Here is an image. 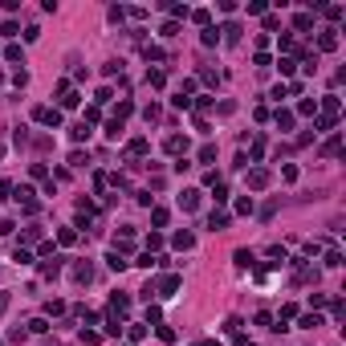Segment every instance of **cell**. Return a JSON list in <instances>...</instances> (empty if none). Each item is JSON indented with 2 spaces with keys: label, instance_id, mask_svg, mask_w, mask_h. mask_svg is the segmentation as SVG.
<instances>
[{
  "label": "cell",
  "instance_id": "33",
  "mask_svg": "<svg viewBox=\"0 0 346 346\" xmlns=\"http://www.w3.org/2000/svg\"><path fill=\"white\" fill-rule=\"evenodd\" d=\"M163 8H167V13H171V17H188V13H192V8H188V4H163Z\"/></svg>",
  "mask_w": 346,
  "mask_h": 346
},
{
  "label": "cell",
  "instance_id": "16",
  "mask_svg": "<svg viewBox=\"0 0 346 346\" xmlns=\"http://www.w3.org/2000/svg\"><path fill=\"white\" fill-rule=\"evenodd\" d=\"M167 220H171L167 208H155V212H151V224H155V228H167Z\"/></svg>",
  "mask_w": 346,
  "mask_h": 346
},
{
  "label": "cell",
  "instance_id": "28",
  "mask_svg": "<svg viewBox=\"0 0 346 346\" xmlns=\"http://www.w3.org/2000/svg\"><path fill=\"white\" fill-rule=\"evenodd\" d=\"M212 159H216V147L204 143V147H200V163H212Z\"/></svg>",
  "mask_w": 346,
  "mask_h": 346
},
{
  "label": "cell",
  "instance_id": "43",
  "mask_svg": "<svg viewBox=\"0 0 346 346\" xmlns=\"http://www.w3.org/2000/svg\"><path fill=\"white\" fill-rule=\"evenodd\" d=\"M0 82H4V74H0Z\"/></svg>",
  "mask_w": 346,
  "mask_h": 346
},
{
  "label": "cell",
  "instance_id": "26",
  "mask_svg": "<svg viewBox=\"0 0 346 346\" xmlns=\"http://www.w3.org/2000/svg\"><path fill=\"white\" fill-rule=\"evenodd\" d=\"M334 122H338V118H330V114H322V118L314 122V126H318V131H314V135H322V131H334Z\"/></svg>",
  "mask_w": 346,
  "mask_h": 346
},
{
  "label": "cell",
  "instance_id": "35",
  "mask_svg": "<svg viewBox=\"0 0 346 346\" xmlns=\"http://www.w3.org/2000/svg\"><path fill=\"white\" fill-rule=\"evenodd\" d=\"M338 265H342V252L330 249V252H326V269H338Z\"/></svg>",
  "mask_w": 346,
  "mask_h": 346
},
{
  "label": "cell",
  "instance_id": "44",
  "mask_svg": "<svg viewBox=\"0 0 346 346\" xmlns=\"http://www.w3.org/2000/svg\"><path fill=\"white\" fill-rule=\"evenodd\" d=\"M0 155H4V147H0Z\"/></svg>",
  "mask_w": 346,
  "mask_h": 346
},
{
  "label": "cell",
  "instance_id": "5",
  "mask_svg": "<svg viewBox=\"0 0 346 346\" xmlns=\"http://www.w3.org/2000/svg\"><path fill=\"white\" fill-rule=\"evenodd\" d=\"M163 147H167V155H188V138H183V135H171Z\"/></svg>",
  "mask_w": 346,
  "mask_h": 346
},
{
  "label": "cell",
  "instance_id": "12",
  "mask_svg": "<svg viewBox=\"0 0 346 346\" xmlns=\"http://www.w3.org/2000/svg\"><path fill=\"white\" fill-rule=\"evenodd\" d=\"M236 265H240V269H252V265H257L252 249H236Z\"/></svg>",
  "mask_w": 346,
  "mask_h": 346
},
{
  "label": "cell",
  "instance_id": "17",
  "mask_svg": "<svg viewBox=\"0 0 346 346\" xmlns=\"http://www.w3.org/2000/svg\"><path fill=\"white\" fill-rule=\"evenodd\" d=\"M318 326H326L322 314H302V330H318Z\"/></svg>",
  "mask_w": 346,
  "mask_h": 346
},
{
  "label": "cell",
  "instance_id": "23",
  "mask_svg": "<svg viewBox=\"0 0 346 346\" xmlns=\"http://www.w3.org/2000/svg\"><path fill=\"white\" fill-rule=\"evenodd\" d=\"M13 261H17V265H33V252L17 245V249H13Z\"/></svg>",
  "mask_w": 346,
  "mask_h": 346
},
{
  "label": "cell",
  "instance_id": "11",
  "mask_svg": "<svg viewBox=\"0 0 346 346\" xmlns=\"http://www.w3.org/2000/svg\"><path fill=\"white\" fill-rule=\"evenodd\" d=\"M293 29H297V33L314 29V13H297V17H293Z\"/></svg>",
  "mask_w": 346,
  "mask_h": 346
},
{
  "label": "cell",
  "instance_id": "42",
  "mask_svg": "<svg viewBox=\"0 0 346 346\" xmlns=\"http://www.w3.org/2000/svg\"><path fill=\"white\" fill-rule=\"evenodd\" d=\"M4 309H8V293H0V314H4Z\"/></svg>",
  "mask_w": 346,
  "mask_h": 346
},
{
  "label": "cell",
  "instance_id": "36",
  "mask_svg": "<svg viewBox=\"0 0 346 346\" xmlns=\"http://www.w3.org/2000/svg\"><path fill=\"white\" fill-rule=\"evenodd\" d=\"M82 342H86V346H98V342H102V334H94V330H82Z\"/></svg>",
  "mask_w": 346,
  "mask_h": 346
},
{
  "label": "cell",
  "instance_id": "2",
  "mask_svg": "<svg viewBox=\"0 0 346 346\" xmlns=\"http://www.w3.org/2000/svg\"><path fill=\"white\" fill-rule=\"evenodd\" d=\"M33 118H37L41 126H61V110H57V106H37Z\"/></svg>",
  "mask_w": 346,
  "mask_h": 346
},
{
  "label": "cell",
  "instance_id": "7",
  "mask_svg": "<svg viewBox=\"0 0 346 346\" xmlns=\"http://www.w3.org/2000/svg\"><path fill=\"white\" fill-rule=\"evenodd\" d=\"M179 208H183V212H195V208H200V192H195V188H188V192L179 195Z\"/></svg>",
  "mask_w": 346,
  "mask_h": 346
},
{
  "label": "cell",
  "instance_id": "3",
  "mask_svg": "<svg viewBox=\"0 0 346 346\" xmlns=\"http://www.w3.org/2000/svg\"><path fill=\"white\" fill-rule=\"evenodd\" d=\"M318 49H322V53H334V49H338V29H322Z\"/></svg>",
  "mask_w": 346,
  "mask_h": 346
},
{
  "label": "cell",
  "instance_id": "14",
  "mask_svg": "<svg viewBox=\"0 0 346 346\" xmlns=\"http://www.w3.org/2000/svg\"><path fill=\"white\" fill-rule=\"evenodd\" d=\"M277 69H281V77H293L297 61H293V57H277Z\"/></svg>",
  "mask_w": 346,
  "mask_h": 346
},
{
  "label": "cell",
  "instance_id": "8",
  "mask_svg": "<svg viewBox=\"0 0 346 346\" xmlns=\"http://www.w3.org/2000/svg\"><path fill=\"white\" fill-rule=\"evenodd\" d=\"M208 228H212V232H224L228 228V212H212L208 216Z\"/></svg>",
  "mask_w": 346,
  "mask_h": 346
},
{
  "label": "cell",
  "instance_id": "6",
  "mask_svg": "<svg viewBox=\"0 0 346 346\" xmlns=\"http://www.w3.org/2000/svg\"><path fill=\"white\" fill-rule=\"evenodd\" d=\"M265 183H269V171H265V167H252V171H249V188H252V192H261Z\"/></svg>",
  "mask_w": 346,
  "mask_h": 346
},
{
  "label": "cell",
  "instance_id": "30",
  "mask_svg": "<svg viewBox=\"0 0 346 346\" xmlns=\"http://www.w3.org/2000/svg\"><path fill=\"white\" fill-rule=\"evenodd\" d=\"M110 98H114V94H110V86H102V90H98V94H94V106H106V102H110Z\"/></svg>",
  "mask_w": 346,
  "mask_h": 346
},
{
  "label": "cell",
  "instance_id": "34",
  "mask_svg": "<svg viewBox=\"0 0 346 346\" xmlns=\"http://www.w3.org/2000/svg\"><path fill=\"white\" fill-rule=\"evenodd\" d=\"M57 240H61V245H74L77 232H74V228H61V232H57Z\"/></svg>",
  "mask_w": 346,
  "mask_h": 346
},
{
  "label": "cell",
  "instance_id": "27",
  "mask_svg": "<svg viewBox=\"0 0 346 346\" xmlns=\"http://www.w3.org/2000/svg\"><path fill=\"white\" fill-rule=\"evenodd\" d=\"M4 57H8V61H25V49H20V45H8Z\"/></svg>",
  "mask_w": 346,
  "mask_h": 346
},
{
  "label": "cell",
  "instance_id": "24",
  "mask_svg": "<svg viewBox=\"0 0 346 346\" xmlns=\"http://www.w3.org/2000/svg\"><path fill=\"white\" fill-rule=\"evenodd\" d=\"M143 151H147V138H131V147H126V155L135 159V155H143Z\"/></svg>",
  "mask_w": 346,
  "mask_h": 346
},
{
  "label": "cell",
  "instance_id": "29",
  "mask_svg": "<svg viewBox=\"0 0 346 346\" xmlns=\"http://www.w3.org/2000/svg\"><path fill=\"white\" fill-rule=\"evenodd\" d=\"M29 330H33V334H49V322H45V318H33Z\"/></svg>",
  "mask_w": 346,
  "mask_h": 346
},
{
  "label": "cell",
  "instance_id": "20",
  "mask_svg": "<svg viewBox=\"0 0 346 346\" xmlns=\"http://www.w3.org/2000/svg\"><path fill=\"white\" fill-rule=\"evenodd\" d=\"M188 17L195 20V25H204V29L212 25V13H208V8H195V13H188Z\"/></svg>",
  "mask_w": 346,
  "mask_h": 346
},
{
  "label": "cell",
  "instance_id": "15",
  "mask_svg": "<svg viewBox=\"0 0 346 346\" xmlns=\"http://www.w3.org/2000/svg\"><path fill=\"white\" fill-rule=\"evenodd\" d=\"M322 110H326L330 118H338V94H326V98H322Z\"/></svg>",
  "mask_w": 346,
  "mask_h": 346
},
{
  "label": "cell",
  "instance_id": "9",
  "mask_svg": "<svg viewBox=\"0 0 346 346\" xmlns=\"http://www.w3.org/2000/svg\"><path fill=\"white\" fill-rule=\"evenodd\" d=\"M106 265H110L114 273H122V269H126V265H131V261H126L122 252H114V249H110V252H106Z\"/></svg>",
  "mask_w": 346,
  "mask_h": 346
},
{
  "label": "cell",
  "instance_id": "39",
  "mask_svg": "<svg viewBox=\"0 0 346 346\" xmlns=\"http://www.w3.org/2000/svg\"><path fill=\"white\" fill-rule=\"evenodd\" d=\"M265 8H269V4H265V0H249V13H252V17H261Z\"/></svg>",
  "mask_w": 346,
  "mask_h": 346
},
{
  "label": "cell",
  "instance_id": "19",
  "mask_svg": "<svg viewBox=\"0 0 346 346\" xmlns=\"http://www.w3.org/2000/svg\"><path fill=\"white\" fill-rule=\"evenodd\" d=\"M338 151H342V138H338V135H334V138H330V143H326V147H322V155H326V159H334V155H338Z\"/></svg>",
  "mask_w": 346,
  "mask_h": 346
},
{
  "label": "cell",
  "instance_id": "1",
  "mask_svg": "<svg viewBox=\"0 0 346 346\" xmlns=\"http://www.w3.org/2000/svg\"><path fill=\"white\" fill-rule=\"evenodd\" d=\"M179 285H183V277H179V273H171V277H163L159 285H147L143 297H175V293H179Z\"/></svg>",
  "mask_w": 346,
  "mask_h": 346
},
{
  "label": "cell",
  "instance_id": "13",
  "mask_svg": "<svg viewBox=\"0 0 346 346\" xmlns=\"http://www.w3.org/2000/svg\"><path fill=\"white\" fill-rule=\"evenodd\" d=\"M273 122L281 126V131H289V126H293V110H277V114H273Z\"/></svg>",
  "mask_w": 346,
  "mask_h": 346
},
{
  "label": "cell",
  "instance_id": "4",
  "mask_svg": "<svg viewBox=\"0 0 346 346\" xmlns=\"http://www.w3.org/2000/svg\"><path fill=\"white\" fill-rule=\"evenodd\" d=\"M69 277H74L77 285H90V277H94V269H90V261H77L74 269H69Z\"/></svg>",
  "mask_w": 346,
  "mask_h": 346
},
{
  "label": "cell",
  "instance_id": "22",
  "mask_svg": "<svg viewBox=\"0 0 346 346\" xmlns=\"http://www.w3.org/2000/svg\"><path fill=\"white\" fill-rule=\"evenodd\" d=\"M171 240H175V249H192V245H195V236H192V232H175Z\"/></svg>",
  "mask_w": 346,
  "mask_h": 346
},
{
  "label": "cell",
  "instance_id": "32",
  "mask_svg": "<svg viewBox=\"0 0 346 346\" xmlns=\"http://www.w3.org/2000/svg\"><path fill=\"white\" fill-rule=\"evenodd\" d=\"M126 338H131V342H143L147 338V326H131V330H126Z\"/></svg>",
  "mask_w": 346,
  "mask_h": 346
},
{
  "label": "cell",
  "instance_id": "31",
  "mask_svg": "<svg viewBox=\"0 0 346 346\" xmlns=\"http://www.w3.org/2000/svg\"><path fill=\"white\" fill-rule=\"evenodd\" d=\"M297 114H318V98H314V102H309V98L297 102Z\"/></svg>",
  "mask_w": 346,
  "mask_h": 346
},
{
  "label": "cell",
  "instance_id": "18",
  "mask_svg": "<svg viewBox=\"0 0 346 346\" xmlns=\"http://www.w3.org/2000/svg\"><path fill=\"white\" fill-rule=\"evenodd\" d=\"M204 45H208V49H212V45H220V29H216V25L204 29Z\"/></svg>",
  "mask_w": 346,
  "mask_h": 346
},
{
  "label": "cell",
  "instance_id": "37",
  "mask_svg": "<svg viewBox=\"0 0 346 346\" xmlns=\"http://www.w3.org/2000/svg\"><path fill=\"white\" fill-rule=\"evenodd\" d=\"M118 135H122V122L110 118V122H106V138H118Z\"/></svg>",
  "mask_w": 346,
  "mask_h": 346
},
{
  "label": "cell",
  "instance_id": "25",
  "mask_svg": "<svg viewBox=\"0 0 346 346\" xmlns=\"http://www.w3.org/2000/svg\"><path fill=\"white\" fill-rule=\"evenodd\" d=\"M45 314H65V302L61 297H49V302H45Z\"/></svg>",
  "mask_w": 346,
  "mask_h": 346
},
{
  "label": "cell",
  "instance_id": "21",
  "mask_svg": "<svg viewBox=\"0 0 346 346\" xmlns=\"http://www.w3.org/2000/svg\"><path fill=\"white\" fill-rule=\"evenodd\" d=\"M57 273H61V261H57V257L41 265V277H57Z\"/></svg>",
  "mask_w": 346,
  "mask_h": 346
},
{
  "label": "cell",
  "instance_id": "41",
  "mask_svg": "<svg viewBox=\"0 0 346 346\" xmlns=\"http://www.w3.org/2000/svg\"><path fill=\"white\" fill-rule=\"evenodd\" d=\"M224 334H240V318H228L224 322Z\"/></svg>",
  "mask_w": 346,
  "mask_h": 346
},
{
  "label": "cell",
  "instance_id": "38",
  "mask_svg": "<svg viewBox=\"0 0 346 346\" xmlns=\"http://www.w3.org/2000/svg\"><path fill=\"white\" fill-rule=\"evenodd\" d=\"M147 82H151V86H163V82H167V77H163V74H159V69H147Z\"/></svg>",
  "mask_w": 346,
  "mask_h": 346
},
{
  "label": "cell",
  "instance_id": "10",
  "mask_svg": "<svg viewBox=\"0 0 346 346\" xmlns=\"http://www.w3.org/2000/svg\"><path fill=\"white\" fill-rule=\"evenodd\" d=\"M69 135H74V143H86V138L94 135V126H90V122H77V126H74Z\"/></svg>",
  "mask_w": 346,
  "mask_h": 346
},
{
  "label": "cell",
  "instance_id": "40",
  "mask_svg": "<svg viewBox=\"0 0 346 346\" xmlns=\"http://www.w3.org/2000/svg\"><path fill=\"white\" fill-rule=\"evenodd\" d=\"M236 212H240V216H249V212H252V195H249V200H236Z\"/></svg>",
  "mask_w": 346,
  "mask_h": 346
}]
</instances>
